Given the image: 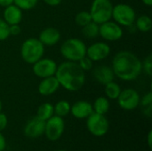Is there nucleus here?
Masks as SVG:
<instances>
[{
	"mask_svg": "<svg viewBox=\"0 0 152 151\" xmlns=\"http://www.w3.org/2000/svg\"><path fill=\"white\" fill-rule=\"evenodd\" d=\"M111 69L118 78L123 81H134L142 74V64L135 53L128 50H122L113 57Z\"/></svg>",
	"mask_w": 152,
	"mask_h": 151,
	"instance_id": "1",
	"label": "nucleus"
},
{
	"mask_svg": "<svg viewBox=\"0 0 152 151\" xmlns=\"http://www.w3.org/2000/svg\"><path fill=\"white\" fill-rule=\"evenodd\" d=\"M54 76L60 86L69 92L79 91L86 83V73L75 61H65L58 65Z\"/></svg>",
	"mask_w": 152,
	"mask_h": 151,
	"instance_id": "2",
	"label": "nucleus"
},
{
	"mask_svg": "<svg viewBox=\"0 0 152 151\" xmlns=\"http://www.w3.org/2000/svg\"><path fill=\"white\" fill-rule=\"evenodd\" d=\"M86 48L87 46L83 40L71 37L61 44L60 53L66 61L77 62L86 55Z\"/></svg>",
	"mask_w": 152,
	"mask_h": 151,
	"instance_id": "3",
	"label": "nucleus"
},
{
	"mask_svg": "<svg viewBox=\"0 0 152 151\" xmlns=\"http://www.w3.org/2000/svg\"><path fill=\"white\" fill-rule=\"evenodd\" d=\"M45 45L38 38L30 37L23 41L20 46V57L28 64H34L36 61L44 57Z\"/></svg>",
	"mask_w": 152,
	"mask_h": 151,
	"instance_id": "4",
	"label": "nucleus"
},
{
	"mask_svg": "<svg viewBox=\"0 0 152 151\" xmlns=\"http://www.w3.org/2000/svg\"><path fill=\"white\" fill-rule=\"evenodd\" d=\"M113 4L110 0H93L90 7L92 20L97 24H102L111 20Z\"/></svg>",
	"mask_w": 152,
	"mask_h": 151,
	"instance_id": "5",
	"label": "nucleus"
},
{
	"mask_svg": "<svg viewBox=\"0 0 152 151\" xmlns=\"http://www.w3.org/2000/svg\"><path fill=\"white\" fill-rule=\"evenodd\" d=\"M136 17V12L131 5L123 3L113 5L111 19L121 27L128 28L134 24Z\"/></svg>",
	"mask_w": 152,
	"mask_h": 151,
	"instance_id": "6",
	"label": "nucleus"
},
{
	"mask_svg": "<svg viewBox=\"0 0 152 151\" xmlns=\"http://www.w3.org/2000/svg\"><path fill=\"white\" fill-rule=\"evenodd\" d=\"M86 127L91 134L96 137L104 136L110 128V122L105 115L93 112L86 118Z\"/></svg>",
	"mask_w": 152,
	"mask_h": 151,
	"instance_id": "7",
	"label": "nucleus"
},
{
	"mask_svg": "<svg viewBox=\"0 0 152 151\" xmlns=\"http://www.w3.org/2000/svg\"><path fill=\"white\" fill-rule=\"evenodd\" d=\"M124 30L120 25L114 20H108L99 25V36L110 42L118 41L123 37Z\"/></svg>",
	"mask_w": 152,
	"mask_h": 151,
	"instance_id": "8",
	"label": "nucleus"
},
{
	"mask_svg": "<svg viewBox=\"0 0 152 151\" xmlns=\"http://www.w3.org/2000/svg\"><path fill=\"white\" fill-rule=\"evenodd\" d=\"M65 123L62 117L53 115L45 121V133L46 138L51 142L58 141L63 134Z\"/></svg>",
	"mask_w": 152,
	"mask_h": 151,
	"instance_id": "9",
	"label": "nucleus"
},
{
	"mask_svg": "<svg viewBox=\"0 0 152 151\" xmlns=\"http://www.w3.org/2000/svg\"><path fill=\"white\" fill-rule=\"evenodd\" d=\"M57 63L51 58L42 57L40 60L32 64V71L34 75L39 78H45L54 76L57 70Z\"/></svg>",
	"mask_w": 152,
	"mask_h": 151,
	"instance_id": "10",
	"label": "nucleus"
},
{
	"mask_svg": "<svg viewBox=\"0 0 152 151\" xmlns=\"http://www.w3.org/2000/svg\"><path fill=\"white\" fill-rule=\"evenodd\" d=\"M140 94L133 88H126L121 90L118 97V102L121 109L125 110H134L140 105Z\"/></svg>",
	"mask_w": 152,
	"mask_h": 151,
	"instance_id": "11",
	"label": "nucleus"
},
{
	"mask_svg": "<svg viewBox=\"0 0 152 151\" xmlns=\"http://www.w3.org/2000/svg\"><path fill=\"white\" fill-rule=\"evenodd\" d=\"M111 48L105 42H96L86 48V56L94 62L103 61L110 54Z\"/></svg>",
	"mask_w": 152,
	"mask_h": 151,
	"instance_id": "12",
	"label": "nucleus"
},
{
	"mask_svg": "<svg viewBox=\"0 0 152 151\" xmlns=\"http://www.w3.org/2000/svg\"><path fill=\"white\" fill-rule=\"evenodd\" d=\"M45 121L37 117H34L28 121L24 127V134L28 138H37L45 133Z\"/></svg>",
	"mask_w": 152,
	"mask_h": 151,
	"instance_id": "13",
	"label": "nucleus"
},
{
	"mask_svg": "<svg viewBox=\"0 0 152 151\" xmlns=\"http://www.w3.org/2000/svg\"><path fill=\"white\" fill-rule=\"evenodd\" d=\"M92 74L94 78L101 85H105L106 84L114 80L115 75L111 67L107 65H99L94 69H92Z\"/></svg>",
	"mask_w": 152,
	"mask_h": 151,
	"instance_id": "14",
	"label": "nucleus"
},
{
	"mask_svg": "<svg viewBox=\"0 0 152 151\" xmlns=\"http://www.w3.org/2000/svg\"><path fill=\"white\" fill-rule=\"evenodd\" d=\"M59 88H60V84L56 77L52 76V77L42 78V80L40 81L37 86V91L43 96H50L55 93Z\"/></svg>",
	"mask_w": 152,
	"mask_h": 151,
	"instance_id": "15",
	"label": "nucleus"
},
{
	"mask_svg": "<svg viewBox=\"0 0 152 151\" xmlns=\"http://www.w3.org/2000/svg\"><path fill=\"white\" fill-rule=\"evenodd\" d=\"M38 39L45 46H53L60 42L61 33L57 28L48 27L40 32Z\"/></svg>",
	"mask_w": 152,
	"mask_h": 151,
	"instance_id": "16",
	"label": "nucleus"
},
{
	"mask_svg": "<svg viewBox=\"0 0 152 151\" xmlns=\"http://www.w3.org/2000/svg\"><path fill=\"white\" fill-rule=\"evenodd\" d=\"M3 19L8 25L20 24L23 19V11L14 4L4 7L3 12Z\"/></svg>",
	"mask_w": 152,
	"mask_h": 151,
	"instance_id": "17",
	"label": "nucleus"
},
{
	"mask_svg": "<svg viewBox=\"0 0 152 151\" xmlns=\"http://www.w3.org/2000/svg\"><path fill=\"white\" fill-rule=\"evenodd\" d=\"M93 112V105L86 101H78L70 107V113L78 119L87 118Z\"/></svg>",
	"mask_w": 152,
	"mask_h": 151,
	"instance_id": "18",
	"label": "nucleus"
},
{
	"mask_svg": "<svg viewBox=\"0 0 152 151\" xmlns=\"http://www.w3.org/2000/svg\"><path fill=\"white\" fill-rule=\"evenodd\" d=\"M135 28L138 31L142 33H147L151 30L152 20L149 15L142 14L139 17H136L134 21Z\"/></svg>",
	"mask_w": 152,
	"mask_h": 151,
	"instance_id": "19",
	"label": "nucleus"
},
{
	"mask_svg": "<svg viewBox=\"0 0 152 151\" xmlns=\"http://www.w3.org/2000/svg\"><path fill=\"white\" fill-rule=\"evenodd\" d=\"M110 101L107 97H98L94 104H93V109L94 112L101 114V115H105L106 113H108V111L110 110Z\"/></svg>",
	"mask_w": 152,
	"mask_h": 151,
	"instance_id": "20",
	"label": "nucleus"
},
{
	"mask_svg": "<svg viewBox=\"0 0 152 151\" xmlns=\"http://www.w3.org/2000/svg\"><path fill=\"white\" fill-rule=\"evenodd\" d=\"M53 115H54L53 105L49 102H45V103L41 104L37 109V117L44 121L48 120Z\"/></svg>",
	"mask_w": 152,
	"mask_h": 151,
	"instance_id": "21",
	"label": "nucleus"
},
{
	"mask_svg": "<svg viewBox=\"0 0 152 151\" xmlns=\"http://www.w3.org/2000/svg\"><path fill=\"white\" fill-rule=\"evenodd\" d=\"M81 33L85 37L88 39L96 38L99 36V24L94 21H91L86 26L82 27Z\"/></svg>",
	"mask_w": 152,
	"mask_h": 151,
	"instance_id": "22",
	"label": "nucleus"
},
{
	"mask_svg": "<svg viewBox=\"0 0 152 151\" xmlns=\"http://www.w3.org/2000/svg\"><path fill=\"white\" fill-rule=\"evenodd\" d=\"M121 93L119 85L114 81H111L105 85V94L109 100H117Z\"/></svg>",
	"mask_w": 152,
	"mask_h": 151,
	"instance_id": "23",
	"label": "nucleus"
},
{
	"mask_svg": "<svg viewBox=\"0 0 152 151\" xmlns=\"http://www.w3.org/2000/svg\"><path fill=\"white\" fill-rule=\"evenodd\" d=\"M70 104L69 101L65 100H61L58 101L54 106H53V110H54V115L63 117H66L70 113Z\"/></svg>",
	"mask_w": 152,
	"mask_h": 151,
	"instance_id": "24",
	"label": "nucleus"
},
{
	"mask_svg": "<svg viewBox=\"0 0 152 151\" xmlns=\"http://www.w3.org/2000/svg\"><path fill=\"white\" fill-rule=\"evenodd\" d=\"M140 104L142 107L143 112L146 116L151 117L152 111V93L148 92L142 98L140 99Z\"/></svg>",
	"mask_w": 152,
	"mask_h": 151,
	"instance_id": "25",
	"label": "nucleus"
},
{
	"mask_svg": "<svg viewBox=\"0 0 152 151\" xmlns=\"http://www.w3.org/2000/svg\"><path fill=\"white\" fill-rule=\"evenodd\" d=\"M93 21L91 14L88 11H81L77 12L75 16V22L79 27H84L89 22Z\"/></svg>",
	"mask_w": 152,
	"mask_h": 151,
	"instance_id": "26",
	"label": "nucleus"
},
{
	"mask_svg": "<svg viewBox=\"0 0 152 151\" xmlns=\"http://www.w3.org/2000/svg\"><path fill=\"white\" fill-rule=\"evenodd\" d=\"M38 0H14L13 4L22 11H29L37 6Z\"/></svg>",
	"mask_w": 152,
	"mask_h": 151,
	"instance_id": "27",
	"label": "nucleus"
},
{
	"mask_svg": "<svg viewBox=\"0 0 152 151\" xmlns=\"http://www.w3.org/2000/svg\"><path fill=\"white\" fill-rule=\"evenodd\" d=\"M10 25H8L3 18H0V41H4L10 36Z\"/></svg>",
	"mask_w": 152,
	"mask_h": 151,
	"instance_id": "28",
	"label": "nucleus"
},
{
	"mask_svg": "<svg viewBox=\"0 0 152 151\" xmlns=\"http://www.w3.org/2000/svg\"><path fill=\"white\" fill-rule=\"evenodd\" d=\"M77 63L84 71L91 70L94 68V61L91 59H89L86 55L85 57H83L80 61H78Z\"/></svg>",
	"mask_w": 152,
	"mask_h": 151,
	"instance_id": "29",
	"label": "nucleus"
},
{
	"mask_svg": "<svg viewBox=\"0 0 152 151\" xmlns=\"http://www.w3.org/2000/svg\"><path fill=\"white\" fill-rule=\"evenodd\" d=\"M142 70L147 74L149 77H151L152 75V55L149 54L143 61H142Z\"/></svg>",
	"mask_w": 152,
	"mask_h": 151,
	"instance_id": "30",
	"label": "nucleus"
},
{
	"mask_svg": "<svg viewBox=\"0 0 152 151\" xmlns=\"http://www.w3.org/2000/svg\"><path fill=\"white\" fill-rule=\"evenodd\" d=\"M8 124V119L5 114L0 112V132L4 130L7 126Z\"/></svg>",
	"mask_w": 152,
	"mask_h": 151,
	"instance_id": "31",
	"label": "nucleus"
},
{
	"mask_svg": "<svg viewBox=\"0 0 152 151\" xmlns=\"http://www.w3.org/2000/svg\"><path fill=\"white\" fill-rule=\"evenodd\" d=\"M9 30H10V36H17L20 33L21 28L20 27V24H13V25H10Z\"/></svg>",
	"mask_w": 152,
	"mask_h": 151,
	"instance_id": "32",
	"label": "nucleus"
},
{
	"mask_svg": "<svg viewBox=\"0 0 152 151\" xmlns=\"http://www.w3.org/2000/svg\"><path fill=\"white\" fill-rule=\"evenodd\" d=\"M42 1L49 6H57L61 3L62 0H42Z\"/></svg>",
	"mask_w": 152,
	"mask_h": 151,
	"instance_id": "33",
	"label": "nucleus"
},
{
	"mask_svg": "<svg viewBox=\"0 0 152 151\" xmlns=\"http://www.w3.org/2000/svg\"><path fill=\"white\" fill-rule=\"evenodd\" d=\"M6 147V142H5V138L4 137V135L2 134V133L0 132V151L4 150Z\"/></svg>",
	"mask_w": 152,
	"mask_h": 151,
	"instance_id": "34",
	"label": "nucleus"
},
{
	"mask_svg": "<svg viewBox=\"0 0 152 151\" xmlns=\"http://www.w3.org/2000/svg\"><path fill=\"white\" fill-rule=\"evenodd\" d=\"M14 0H0V6L1 7H7L13 4Z\"/></svg>",
	"mask_w": 152,
	"mask_h": 151,
	"instance_id": "35",
	"label": "nucleus"
},
{
	"mask_svg": "<svg viewBox=\"0 0 152 151\" xmlns=\"http://www.w3.org/2000/svg\"><path fill=\"white\" fill-rule=\"evenodd\" d=\"M147 142H148V146L149 148L151 150L152 148V131L151 130L148 133V136H147Z\"/></svg>",
	"mask_w": 152,
	"mask_h": 151,
	"instance_id": "36",
	"label": "nucleus"
},
{
	"mask_svg": "<svg viewBox=\"0 0 152 151\" xmlns=\"http://www.w3.org/2000/svg\"><path fill=\"white\" fill-rule=\"evenodd\" d=\"M142 4H145L146 6L151 7L152 5V0H142Z\"/></svg>",
	"mask_w": 152,
	"mask_h": 151,
	"instance_id": "37",
	"label": "nucleus"
},
{
	"mask_svg": "<svg viewBox=\"0 0 152 151\" xmlns=\"http://www.w3.org/2000/svg\"><path fill=\"white\" fill-rule=\"evenodd\" d=\"M2 109H3V103H2V101L0 100V112L2 111Z\"/></svg>",
	"mask_w": 152,
	"mask_h": 151,
	"instance_id": "38",
	"label": "nucleus"
},
{
	"mask_svg": "<svg viewBox=\"0 0 152 151\" xmlns=\"http://www.w3.org/2000/svg\"><path fill=\"white\" fill-rule=\"evenodd\" d=\"M56 151H67V150H56Z\"/></svg>",
	"mask_w": 152,
	"mask_h": 151,
	"instance_id": "39",
	"label": "nucleus"
},
{
	"mask_svg": "<svg viewBox=\"0 0 152 151\" xmlns=\"http://www.w3.org/2000/svg\"><path fill=\"white\" fill-rule=\"evenodd\" d=\"M2 151H6V150H2Z\"/></svg>",
	"mask_w": 152,
	"mask_h": 151,
	"instance_id": "40",
	"label": "nucleus"
},
{
	"mask_svg": "<svg viewBox=\"0 0 152 151\" xmlns=\"http://www.w3.org/2000/svg\"><path fill=\"white\" fill-rule=\"evenodd\" d=\"M105 151H109V150H105Z\"/></svg>",
	"mask_w": 152,
	"mask_h": 151,
	"instance_id": "41",
	"label": "nucleus"
}]
</instances>
